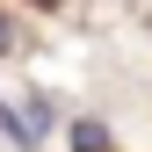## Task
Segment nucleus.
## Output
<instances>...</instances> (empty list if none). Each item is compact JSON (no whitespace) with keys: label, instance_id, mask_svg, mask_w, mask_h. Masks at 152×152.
<instances>
[{"label":"nucleus","instance_id":"obj_3","mask_svg":"<svg viewBox=\"0 0 152 152\" xmlns=\"http://www.w3.org/2000/svg\"><path fill=\"white\" fill-rule=\"evenodd\" d=\"M7 51H15V22L0 15V58H7Z\"/></svg>","mask_w":152,"mask_h":152},{"label":"nucleus","instance_id":"obj_1","mask_svg":"<svg viewBox=\"0 0 152 152\" xmlns=\"http://www.w3.org/2000/svg\"><path fill=\"white\" fill-rule=\"evenodd\" d=\"M0 130H7L15 145H36L51 130V102H29V109H0Z\"/></svg>","mask_w":152,"mask_h":152},{"label":"nucleus","instance_id":"obj_2","mask_svg":"<svg viewBox=\"0 0 152 152\" xmlns=\"http://www.w3.org/2000/svg\"><path fill=\"white\" fill-rule=\"evenodd\" d=\"M72 152H109V123L80 116V123H72Z\"/></svg>","mask_w":152,"mask_h":152},{"label":"nucleus","instance_id":"obj_4","mask_svg":"<svg viewBox=\"0 0 152 152\" xmlns=\"http://www.w3.org/2000/svg\"><path fill=\"white\" fill-rule=\"evenodd\" d=\"M36 7H58V0H36Z\"/></svg>","mask_w":152,"mask_h":152}]
</instances>
